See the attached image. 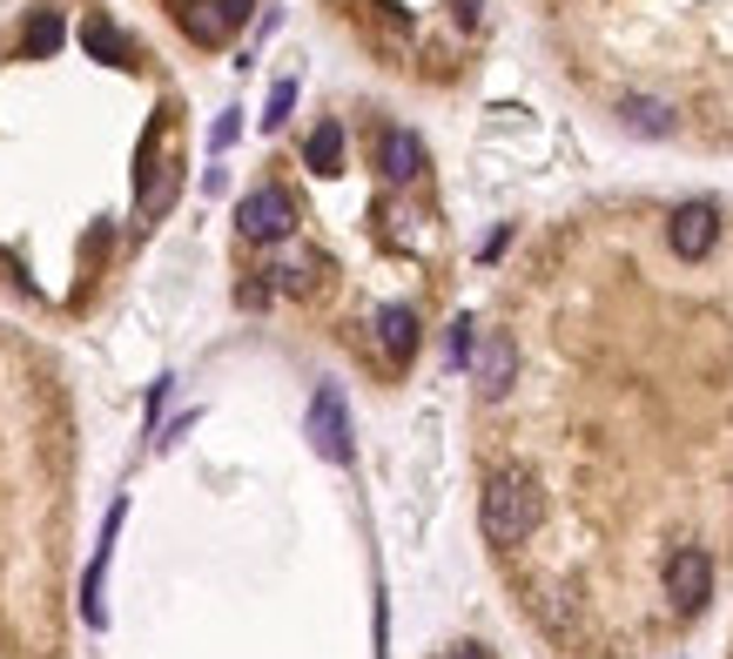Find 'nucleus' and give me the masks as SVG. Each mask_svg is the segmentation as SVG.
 <instances>
[{
    "label": "nucleus",
    "instance_id": "nucleus-1",
    "mask_svg": "<svg viewBox=\"0 0 733 659\" xmlns=\"http://www.w3.org/2000/svg\"><path fill=\"white\" fill-rule=\"evenodd\" d=\"M68 417L48 357L0 330V659H54V491Z\"/></svg>",
    "mask_w": 733,
    "mask_h": 659
},
{
    "label": "nucleus",
    "instance_id": "nucleus-2",
    "mask_svg": "<svg viewBox=\"0 0 733 659\" xmlns=\"http://www.w3.org/2000/svg\"><path fill=\"white\" fill-rule=\"evenodd\" d=\"M478 518H485V538L498 552H518V546H532V538L546 532V491H538V478L518 472V464H491Z\"/></svg>",
    "mask_w": 733,
    "mask_h": 659
},
{
    "label": "nucleus",
    "instance_id": "nucleus-3",
    "mask_svg": "<svg viewBox=\"0 0 733 659\" xmlns=\"http://www.w3.org/2000/svg\"><path fill=\"white\" fill-rule=\"evenodd\" d=\"M296 229V196L283 182H262V188H249L243 196V209H236V236L249 243V249H269V243H283Z\"/></svg>",
    "mask_w": 733,
    "mask_h": 659
},
{
    "label": "nucleus",
    "instance_id": "nucleus-4",
    "mask_svg": "<svg viewBox=\"0 0 733 659\" xmlns=\"http://www.w3.org/2000/svg\"><path fill=\"white\" fill-rule=\"evenodd\" d=\"M660 586H667V599H673L680 612H700V606L713 599V559H707L700 546H680V552H667V565H660Z\"/></svg>",
    "mask_w": 733,
    "mask_h": 659
},
{
    "label": "nucleus",
    "instance_id": "nucleus-5",
    "mask_svg": "<svg viewBox=\"0 0 733 659\" xmlns=\"http://www.w3.org/2000/svg\"><path fill=\"white\" fill-rule=\"evenodd\" d=\"M667 243H673L680 263H707L713 243H720V209L713 203H680L673 222H667Z\"/></svg>",
    "mask_w": 733,
    "mask_h": 659
},
{
    "label": "nucleus",
    "instance_id": "nucleus-6",
    "mask_svg": "<svg viewBox=\"0 0 733 659\" xmlns=\"http://www.w3.org/2000/svg\"><path fill=\"white\" fill-rule=\"evenodd\" d=\"M377 175L398 182V188L424 182V142L411 129H377Z\"/></svg>",
    "mask_w": 733,
    "mask_h": 659
},
{
    "label": "nucleus",
    "instance_id": "nucleus-7",
    "mask_svg": "<svg viewBox=\"0 0 733 659\" xmlns=\"http://www.w3.org/2000/svg\"><path fill=\"white\" fill-rule=\"evenodd\" d=\"M68 48V14L61 8H34L21 21V61H54Z\"/></svg>",
    "mask_w": 733,
    "mask_h": 659
},
{
    "label": "nucleus",
    "instance_id": "nucleus-8",
    "mask_svg": "<svg viewBox=\"0 0 733 659\" xmlns=\"http://www.w3.org/2000/svg\"><path fill=\"white\" fill-rule=\"evenodd\" d=\"M343 155H351V129H343L337 114H323V122L310 129V142H303V169H310V175H337Z\"/></svg>",
    "mask_w": 733,
    "mask_h": 659
},
{
    "label": "nucleus",
    "instance_id": "nucleus-9",
    "mask_svg": "<svg viewBox=\"0 0 733 659\" xmlns=\"http://www.w3.org/2000/svg\"><path fill=\"white\" fill-rule=\"evenodd\" d=\"M310 438H317V451H323L330 464L351 457V438H343V404H337V391H317V404H310Z\"/></svg>",
    "mask_w": 733,
    "mask_h": 659
},
{
    "label": "nucleus",
    "instance_id": "nucleus-10",
    "mask_svg": "<svg viewBox=\"0 0 733 659\" xmlns=\"http://www.w3.org/2000/svg\"><path fill=\"white\" fill-rule=\"evenodd\" d=\"M620 122H626L633 135H673V114H667L660 101H639V95L620 101Z\"/></svg>",
    "mask_w": 733,
    "mask_h": 659
},
{
    "label": "nucleus",
    "instance_id": "nucleus-11",
    "mask_svg": "<svg viewBox=\"0 0 733 659\" xmlns=\"http://www.w3.org/2000/svg\"><path fill=\"white\" fill-rule=\"evenodd\" d=\"M290 101H296V82H277V95H269V114H262V122H269V129H283Z\"/></svg>",
    "mask_w": 733,
    "mask_h": 659
},
{
    "label": "nucleus",
    "instance_id": "nucleus-12",
    "mask_svg": "<svg viewBox=\"0 0 733 659\" xmlns=\"http://www.w3.org/2000/svg\"><path fill=\"white\" fill-rule=\"evenodd\" d=\"M444 659H485V646H451Z\"/></svg>",
    "mask_w": 733,
    "mask_h": 659
}]
</instances>
